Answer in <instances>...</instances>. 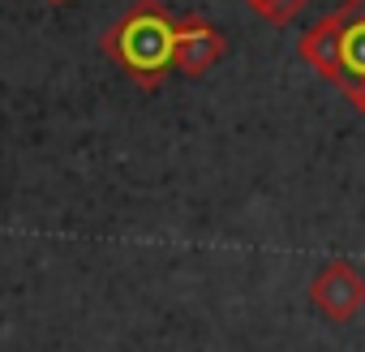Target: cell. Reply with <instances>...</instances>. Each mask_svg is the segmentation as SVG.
<instances>
[{"mask_svg":"<svg viewBox=\"0 0 365 352\" xmlns=\"http://www.w3.org/2000/svg\"><path fill=\"white\" fill-rule=\"evenodd\" d=\"M297 52L318 78L339 86L365 116V0L335 5L322 22H314L301 35Z\"/></svg>","mask_w":365,"mask_h":352,"instance_id":"2","label":"cell"},{"mask_svg":"<svg viewBox=\"0 0 365 352\" xmlns=\"http://www.w3.org/2000/svg\"><path fill=\"white\" fill-rule=\"evenodd\" d=\"M52 5H65V0H52Z\"/></svg>","mask_w":365,"mask_h":352,"instance_id":"6","label":"cell"},{"mask_svg":"<svg viewBox=\"0 0 365 352\" xmlns=\"http://www.w3.org/2000/svg\"><path fill=\"white\" fill-rule=\"evenodd\" d=\"M228 52V39L220 35L215 22L190 14L176 18V73L180 78H207Z\"/></svg>","mask_w":365,"mask_h":352,"instance_id":"4","label":"cell"},{"mask_svg":"<svg viewBox=\"0 0 365 352\" xmlns=\"http://www.w3.org/2000/svg\"><path fill=\"white\" fill-rule=\"evenodd\" d=\"M245 5H250L258 18H267V22H275V26H288V22L305 9V0H245Z\"/></svg>","mask_w":365,"mask_h":352,"instance_id":"5","label":"cell"},{"mask_svg":"<svg viewBox=\"0 0 365 352\" xmlns=\"http://www.w3.org/2000/svg\"><path fill=\"white\" fill-rule=\"evenodd\" d=\"M305 296L327 322H352L365 309V275L352 262H327L309 279Z\"/></svg>","mask_w":365,"mask_h":352,"instance_id":"3","label":"cell"},{"mask_svg":"<svg viewBox=\"0 0 365 352\" xmlns=\"http://www.w3.org/2000/svg\"><path fill=\"white\" fill-rule=\"evenodd\" d=\"M99 48L125 78L155 90L176 69V18L159 0H133V9L103 31Z\"/></svg>","mask_w":365,"mask_h":352,"instance_id":"1","label":"cell"}]
</instances>
